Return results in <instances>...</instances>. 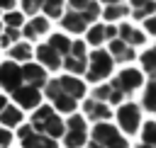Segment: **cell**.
<instances>
[{
    "instance_id": "1",
    "label": "cell",
    "mask_w": 156,
    "mask_h": 148,
    "mask_svg": "<svg viewBox=\"0 0 156 148\" xmlns=\"http://www.w3.org/2000/svg\"><path fill=\"white\" fill-rule=\"evenodd\" d=\"M46 82L49 75L39 63H0V90L7 92L15 104H20V112L37 109L41 104V92Z\"/></svg>"
},
{
    "instance_id": "2",
    "label": "cell",
    "mask_w": 156,
    "mask_h": 148,
    "mask_svg": "<svg viewBox=\"0 0 156 148\" xmlns=\"http://www.w3.org/2000/svg\"><path fill=\"white\" fill-rule=\"evenodd\" d=\"M144 87V73L139 68H122L110 82L98 85L90 95V99L102 102V104H124L129 102V97Z\"/></svg>"
},
{
    "instance_id": "3",
    "label": "cell",
    "mask_w": 156,
    "mask_h": 148,
    "mask_svg": "<svg viewBox=\"0 0 156 148\" xmlns=\"http://www.w3.org/2000/svg\"><path fill=\"white\" fill-rule=\"evenodd\" d=\"M41 95H46L56 114H76L78 102L85 97V82L73 75H56L44 85Z\"/></svg>"
},
{
    "instance_id": "4",
    "label": "cell",
    "mask_w": 156,
    "mask_h": 148,
    "mask_svg": "<svg viewBox=\"0 0 156 148\" xmlns=\"http://www.w3.org/2000/svg\"><path fill=\"white\" fill-rule=\"evenodd\" d=\"M46 44L58 53L61 68L66 70V75L80 78V75L85 73V66H88V49H85V41L71 39V36H66V34H51V36L46 39Z\"/></svg>"
},
{
    "instance_id": "5",
    "label": "cell",
    "mask_w": 156,
    "mask_h": 148,
    "mask_svg": "<svg viewBox=\"0 0 156 148\" xmlns=\"http://www.w3.org/2000/svg\"><path fill=\"white\" fill-rule=\"evenodd\" d=\"M100 17V2L93 0H71L63 2V15H61V27L68 34H83L88 32Z\"/></svg>"
},
{
    "instance_id": "6",
    "label": "cell",
    "mask_w": 156,
    "mask_h": 148,
    "mask_svg": "<svg viewBox=\"0 0 156 148\" xmlns=\"http://www.w3.org/2000/svg\"><path fill=\"white\" fill-rule=\"evenodd\" d=\"M29 126H32L37 133H41V136H46V138H51V141H58V138L63 136V119H61L49 104H39V107L34 109V114H32V119H29Z\"/></svg>"
},
{
    "instance_id": "7",
    "label": "cell",
    "mask_w": 156,
    "mask_h": 148,
    "mask_svg": "<svg viewBox=\"0 0 156 148\" xmlns=\"http://www.w3.org/2000/svg\"><path fill=\"white\" fill-rule=\"evenodd\" d=\"M83 148H129V143L115 124H95Z\"/></svg>"
},
{
    "instance_id": "8",
    "label": "cell",
    "mask_w": 156,
    "mask_h": 148,
    "mask_svg": "<svg viewBox=\"0 0 156 148\" xmlns=\"http://www.w3.org/2000/svg\"><path fill=\"white\" fill-rule=\"evenodd\" d=\"M115 70V61L110 58V53L105 49H93L88 51V66H85V80L93 85H100L102 80H107Z\"/></svg>"
},
{
    "instance_id": "9",
    "label": "cell",
    "mask_w": 156,
    "mask_h": 148,
    "mask_svg": "<svg viewBox=\"0 0 156 148\" xmlns=\"http://www.w3.org/2000/svg\"><path fill=\"white\" fill-rule=\"evenodd\" d=\"M88 133H90L88 121L80 114H71L63 121V136H61V141H63L66 148H83L88 143Z\"/></svg>"
},
{
    "instance_id": "10",
    "label": "cell",
    "mask_w": 156,
    "mask_h": 148,
    "mask_svg": "<svg viewBox=\"0 0 156 148\" xmlns=\"http://www.w3.org/2000/svg\"><path fill=\"white\" fill-rule=\"evenodd\" d=\"M117 126L122 129V133L136 136V131L141 129V107L132 99L119 104L117 107Z\"/></svg>"
},
{
    "instance_id": "11",
    "label": "cell",
    "mask_w": 156,
    "mask_h": 148,
    "mask_svg": "<svg viewBox=\"0 0 156 148\" xmlns=\"http://www.w3.org/2000/svg\"><path fill=\"white\" fill-rule=\"evenodd\" d=\"M17 138L22 143V148H58V141H51V138L37 133L29 124H22L17 129Z\"/></svg>"
},
{
    "instance_id": "12",
    "label": "cell",
    "mask_w": 156,
    "mask_h": 148,
    "mask_svg": "<svg viewBox=\"0 0 156 148\" xmlns=\"http://www.w3.org/2000/svg\"><path fill=\"white\" fill-rule=\"evenodd\" d=\"M49 27H51L49 19L41 17V15H37V17H29V19L22 24L20 36H22V41L32 44V41H39L41 36H46V34H49Z\"/></svg>"
},
{
    "instance_id": "13",
    "label": "cell",
    "mask_w": 156,
    "mask_h": 148,
    "mask_svg": "<svg viewBox=\"0 0 156 148\" xmlns=\"http://www.w3.org/2000/svg\"><path fill=\"white\" fill-rule=\"evenodd\" d=\"M117 36V27L115 24H105V22H95L88 32H85V41L95 49H105V44L110 39Z\"/></svg>"
},
{
    "instance_id": "14",
    "label": "cell",
    "mask_w": 156,
    "mask_h": 148,
    "mask_svg": "<svg viewBox=\"0 0 156 148\" xmlns=\"http://www.w3.org/2000/svg\"><path fill=\"white\" fill-rule=\"evenodd\" d=\"M85 121H93V124H107L112 119V107L102 104V102H95V99H83V114H80Z\"/></svg>"
},
{
    "instance_id": "15",
    "label": "cell",
    "mask_w": 156,
    "mask_h": 148,
    "mask_svg": "<svg viewBox=\"0 0 156 148\" xmlns=\"http://www.w3.org/2000/svg\"><path fill=\"white\" fill-rule=\"evenodd\" d=\"M105 51L110 53V58L115 61V66H119V63H132V61L136 58V51H134L132 46H127L122 39H117V36L105 44Z\"/></svg>"
},
{
    "instance_id": "16",
    "label": "cell",
    "mask_w": 156,
    "mask_h": 148,
    "mask_svg": "<svg viewBox=\"0 0 156 148\" xmlns=\"http://www.w3.org/2000/svg\"><path fill=\"white\" fill-rule=\"evenodd\" d=\"M117 39H122V41H124L127 46H132L134 51L146 44V34H144L139 27L129 24V22H119V24H117Z\"/></svg>"
},
{
    "instance_id": "17",
    "label": "cell",
    "mask_w": 156,
    "mask_h": 148,
    "mask_svg": "<svg viewBox=\"0 0 156 148\" xmlns=\"http://www.w3.org/2000/svg\"><path fill=\"white\" fill-rule=\"evenodd\" d=\"M34 56H37V61H39V66L44 68V70H58L61 68V58H58V53L44 41V44H39L37 49H34Z\"/></svg>"
},
{
    "instance_id": "18",
    "label": "cell",
    "mask_w": 156,
    "mask_h": 148,
    "mask_svg": "<svg viewBox=\"0 0 156 148\" xmlns=\"http://www.w3.org/2000/svg\"><path fill=\"white\" fill-rule=\"evenodd\" d=\"M127 15H129L127 2H105V5H100V17L105 19V24H115V22L124 19Z\"/></svg>"
},
{
    "instance_id": "19",
    "label": "cell",
    "mask_w": 156,
    "mask_h": 148,
    "mask_svg": "<svg viewBox=\"0 0 156 148\" xmlns=\"http://www.w3.org/2000/svg\"><path fill=\"white\" fill-rule=\"evenodd\" d=\"M32 56H34L32 44H27V41L20 39L17 44L10 46V58L7 61H12V63H32Z\"/></svg>"
},
{
    "instance_id": "20",
    "label": "cell",
    "mask_w": 156,
    "mask_h": 148,
    "mask_svg": "<svg viewBox=\"0 0 156 148\" xmlns=\"http://www.w3.org/2000/svg\"><path fill=\"white\" fill-rule=\"evenodd\" d=\"M141 107L149 114H156V78H149L141 87Z\"/></svg>"
},
{
    "instance_id": "21",
    "label": "cell",
    "mask_w": 156,
    "mask_h": 148,
    "mask_svg": "<svg viewBox=\"0 0 156 148\" xmlns=\"http://www.w3.org/2000/svg\"><path fill=\"white\" fill-rule=\"evenodd\" d=\"M139 131H141V136H139L136 148H156V119L144 121Z\"/></svg>"
},
{
    "instance_id": "22",
    "label": "cell",
    "mask_w": 156,
    "mask_h": 148,
    "mask_svg": "<svg viewBox=\"0 0 156 148\" xmlns=\"http://www.w3.org/2000/svg\"><path fill=\"white\" fill-rule=\"evenodd\" d=\"M154 12H156V2H151V0H141V2H132L129 5V15L134 19H139V22H146Z\"/></svg>"
},
{
    "instance_id": "23",
    "label": "cell",
    "mask_w": 156,
    "mask_h": 148,
    "mask_svg": "<svg viewBox=\"0 0 156 148\" xmlns=\"http://www.w3.org/2000/svg\"><path fill=\"white\" fill-rule=\"evenodd\" d=\"M139 63H141V73L146 78H156V44L139 56Z\"/></svg>"
},
{
    "instance_id": "24",
    "label": "cell",
    "mask_w": 156,
    "mask_h": 148,
    "mask_svg": "<svg viewBox=\"0 0 156 148\" xmlns=\"http://www.w3.org/2000/svg\"><path fill=\"white\" fill-rule=\"evenodd\" d=\"M44 15L41 17H46V19H61V15H63V2H58V0H41V7H39Z\"/></svg>"
},
{
    "instance_id": "25",
    "label": "cell",
    "mask_w": 156,
    "mask_h": 148,
    "mask_svg": "<svg viewBox=\"0 0 156 148\" xmlns=\"http://www.w3.org/2000/svg\"><path fill=\"white\" fill-rule=\"evenodd\" d=\"M0 24H2V27H10V29H22V24H24V15H22L20 10L2 12V15H0Z\"/></svg>"
},
{
    "instance_id": "26",
    "label": "cell",
    "mask_w": 156,
    "mask_h": 148,
    "mask_svg": "<svg viewBox=\"0 0 156 148\" xmlns=\"http://www.w3.org/2000/svg\"><path fill=\"white\" fill-rule=\"evenodd\" d=\"M17 7H22V10H20L22 15L37 17V15H39V7H41V0H39V2H37V0H22V2L17 5Z\"/></svg>"
},
{
    "instance_id": "27",
    "label": "cell",
    "mask_w": 156,
    "mask_h": 148,
    "mask_svg": "<svg viewBox=\"0 0 156 148\" xmlns=\"http://www.w3.org/2000/svg\"><path fill=\"white\" fill-rule=\"evenodd\" d=\"M141 32H144L146 36H149V34H151V36H156V12L144 22V29H141Z\"/></svg>"
},
{
    "instance_id": "28",
    "label": "cell",
    "mask_w": 156,
    "mask_h": 148,
    "mask_svg": "<svg viewBox=\"0 0 156 148\" xmlns=\"http://www.w3.org/2000/svg\"><path fill=\"white\" fill-rule=\"evenodd\" d=\"M7 107H10V99H7V97H5L2 92H0V114H2V112H5Z\"/></svg>"
},
{
    "instance_id": "29",
    "label": "cell",
    "mask_w": 156,
    "mask_h": 148,
    "mask_svg": "<svg viewBox=\"0 0 156 148\" xmlns=\"http://www.w3.org/2000/svg\"><path fill=\"white\" fill-rule=\"evenodd\" d=\"M0 34H2V24H0Z\"/></svg>"
}]
</instances>
